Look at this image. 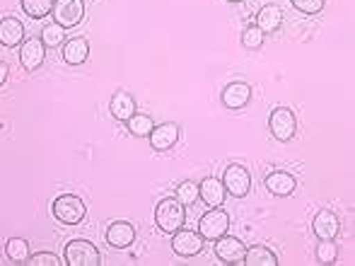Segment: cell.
I'll use <instances>...</instances> for the list:
<instances>
[{
    "mask_svg": "<svg viewBox=\"0 0 355 266\" xmlns=\"http://www.w3.org/2000/svg\"><path fill=\"white\" fill-rule=\"evenodd\" d=\"M249 99H252V85L242 83V80H237V83H230L227 88L223 90V104L227 109L247 107Z\"/></svg>",
    "mask_w": 355,
    "mask_h": 266,
    "instance_id": "4fadbf2b",
    "label": "cell"
},
{
    "mask_svg": "<svg viewBox=\"0 0 355 266\" xmlns=\"http://www.w3.org/2000/svg\"><path fill=\"white\" fill-rule=\"evenodd\" d=\"M336 257H338V247L334 244V240H322L319 242V247H317V259L322 264H331V262H336Z\"/></svg>",
    "mask_w": 355,
    "mask_h": 266,
    "instance_id": "4316f807",
    "label": "cell"
},
{
    "mask_svg": "<svg viewBox=\"0 0 355 266\" xmlns=\"http://www.w3.org/2000/svg\"><path fill=\"white\" fill-rule=\"evenodd\" d=\"M283 24V10L278 5H263L257 15V27L261 29L263 34H273L278 27Z\"/></svg>",
    "mask_w": 355,
    "mask_h": 266,
    "instance_id": "d6986e66",
    "label": "cell"
},
{
    "mask_svg": "<svg viewBox=\"0 0 355 266\" xmlns=\"http://www.w3.org/2000/svg\"><path fill=\"white\" fill-rule=\"evenodd\" d=\"M230 3H244V0H230Z\"/></svg>",
    "mask_w": 355,
    "mask_h": 266,
    "instance_id": "1f68e13d",
    "label": "cell"
},
{
    "mask_svg": "<svg viewBox=\"0 0 355 266\" xmlns=\"http://www.w3.org/2000/svg\"><path fill=\"white\" fill-rule=\"evenodd\" d=\"M5 254H8L10 262L24 264L29 259V242H27V240H22V238L8 240V244H5Z\"/></svg>",
    "mask_w": 355,
    "mask_h": 266,
    "instance_id": "7402d4cb",
    "label": "cell"
},
{
    "mask_svg": "<svg viewBox=\"0 0 355 266\" xmlns=\"http://www.w3.org/2000/svg\"><path fill=\"white\" fill-rule=\"evenodd\" d=\"M230 230V215L225 213L223 208H211L206 215L201 218V223H198V233H201L203 240H218L223 238L225 233Z\"/></svg>",
    "mask_w": 355,
    "mask_h": 266,
    "instance_id": "8992f818",
    "label": "cell"
},
{
    "mask_svg": "<svg viewBox=\"0 0 355 266\" xmlns=\"http://www.w3.org/2000/svg\"><path fill=\"white\" fill-rule=\"evenodd\" d=\"M24 264H32V266H61V257H56V254H51V252H42V254H34V257H29Z\"/></svg>",
    "mask_w": 355,
    "mask_h": 266,
    "instance_id": "f546056e",
    "label": "cell"
},
{
    "mask_svg": "<svg viewBox=\"0 0 355 266\" xmlns=\"http://www.w3.org/2000/svg\"><path fill=\"white\" fill-rule=\"evenodd\" d=\"M312 230L319 240H334L341 230V223H338V215L331 213V210H319L312 220Z\"/></svg>",
    "mask_w": 355,
    "mask_h": 266,
    "instance_id": "9a60e30c",
    "label": "cell"
},
{
    "mask_svg": "<svg viewBox=\"0 0 355 266\" xmlns=\"http://www.w3.org/2000/svg\"><path fill=\"white\" fill-rule=\"evenodd\" d=\"M24 39V24L17 17H5L0 19V44L8 49L19 47Z\"/></svg>",
    "mask_w": 355,
    "mask_h": 266,
    "instance_id": "2e32d148",
    "label": "cell"
},
{
    "mask_svg": "<svg viewBox=\"0 0 355 266\" xmlns=\"http://www.w3.org/2000/svg\"><path fill=\"white\" fill-rule=\"evenodd\" d=\"M268 128H271V133L276 140H283V143L293 140L295 131H297V122H295L293 109H288V107L273 109L271 119H268Z\"/></svg>",
    "mask_w": 355,
    "mask_h": 266,
    "instance_id": "5b68a950",
    "label": "cell"
},
{
    "mask_svg": "<svg viewBox=\"0 0 355 266\" xmlns=\"http://www.w3.org/2000/svg\"><path fill=\"white\" fill-rule=\"evenodd\" d=\"M295 187H297V182H295L293 174L285 172V169H276V172H271L266 177V189L273 197H290V194L295 192Z\"/></svg>",
    "mask_w": 355,
    "mask_h": 266,
    "instance_id": "e0dca14e",
    "label": "cell"
},
{
    "mask_svg": "<svg viewBox=\"0 0 355 266\" xmlns=\"http://www.w3.org/2000/svg\"><path fill=\"white\" fill-rule=\"evenodd\" d=\"M44 58H46V47L42 44V39H27V42H22V49H19V63H22L24 70L42 68Z\"/></svg>",
    "mask_w": 355,
    "mask_h": 266,
    "instance_id": "8fae6325",
    "label": "cell"
},
{
    "mask_svg": "<svg viewBox=\"0 0 355 266\" xmlns=\"http://www.w3.org/2000/svg\"><path fill=\"white\" fill-rule=\"evenodd\" d=\"M198 199H201L206 206H211V208L223 206L225 199H227V192H225V187H223V179H215V177L203 179V182L198 184Z\"/></svg>",
    "mask_w": 355,
    "mask_h": 266,
    "instance_id": "5bb4252c",
    "label": "cell"
},
{
    "mask_svg": "<svg viewBox=\"0 0 355 266\" xmlns=\"http://www.w3.org/2000/svg\"><path fill=\"white\" fill-rule=\"evenodd\" d=\"M244 252H247V247H244V244L239 242L237 238H230L227 233H225L223 238L215 240V254H218L220 262H225V264H242Z\"/></svg>",
    "mask_w": 355,
    "mask_h": 266,
    "instance_id": "30bf717a",
    "label": "cell"
},
{
    "mask_svg": "<svg viewBox=\"0 0 355 266\" xmlns=\"http://www.w3.org/2000/svg\"><path fill=\"white\" fill-rule=\"evenodd\" d=\"M63 259L68 266H99V249L87 240H71L63 249Z\"/></svg>",
    "mask_w": 355,
    "mask_h": 266,
    "instance_id": "3957f363",
    "label": "cell"
},
{
    "mask_svg": "<svg viewBox=\"0 0 355 266\" xmlns=\"http://www.w3.org/2000/svg\"><path fill=\"white\" fill-rule=\"evenodd\" d=\"M8 73H10L8 63H3V61H0V88H3V85H5V80H8Z\"/></svg>",
    "mask_w": 355,
    "mask_h": 266,
    "instance_id": "4dcf8cb0",
    "label": "cell"
},
{
    "mask_svg": "<svg viewBox=\"0 0 355 266\" xmlns=\"http://www.w3.org/2000/svg\"><path fill=\"white\" fill-rule=\"evenodd\" d=\"M51 15H53V22L61 24L63 29L78 27L85 15V3L83 0H53Z\"/></svg>",
    "mask_w": 355,
    "mask_h": 266,
    "instance_id": "277c9868",
    "label": "cell"
},
{
    "mask_svg": "<svg viewBox=\"0 0 355 266\" xmlns=\"http://www.w3.org/2000/svg\"><path fill=\"white\" fill-rule=\"evenodd\" d=\"M39 39H42L44 47H61V42L66 39V29H63L61 24L51 22L42 29V37Z\"/></svg>",
    "mask_w": 355,
    "mask_h": 266,
    "instance_id": "d4e9b609",
    "label": "cell"
},
{
    "mask_svg": "<svg viewBox=\"0 0 355 266\" xmlns=\"http://www.w3.org/2000/svg\"><path fill=\"white\" fill-rule=\"evenodd\" d=\"M179 201L182 206H191L198 201V184L196 182H182L177 187V197H174Z\"/></svg>",
    "mask_w": 355,
    "mask_h": 266,
    "instance_id": "484cf974",
    "label": "cell"
},
{
    "mask_svg": "<svg viewBox=\"0 0 355 266\" xmlns=\"http://www.w3.org/2000/svg\"><path fill=\"white\" fill-rule=\"evenodd\" d=\"M223 187L227 194H232L234 199H242L252 189V174L242 167V165H230L223 174Z\"/></svg>",
    "mask_w": 355,
    "mask_h": 266,
    "instance_id": "52a82bcc",
    "label": "cell"
},
{
    "mask_svg": "<svg viewBox=\"0 0 355 266\" xmlns=\"http://www.w3.org/2000/svg\"><path fill=\"white\" fill-rule=\"evenodd\" d=\"M89 56V44L85 37H73L66 42V47H63V61L71 63V66H80V63H85Z\"/></svg>",
    "mask_w": 355,
    "mask_h": 266,
    "instance_id": "ac0fdd59",
    "label": "cell"
},
{
    "mask_svg": "<svg viewBox=\"0 0 355 266\" xmlns=\"http://www.w3.org/2000/svg\"><path fill=\"white\" fill-rule=\"evenodd\" d=\"M172 249L179 254V257H196V254L203 252L201 233H196V230L179 228L177 233L172 235Z\"/></svg>",
    "mask_w": 355,
    "mask_h": 266,
    "instance_id": "ba28073f",
    "label": "cell"
},
{
    "mask_svg": "<svg viewBox=\"0 0 355 266\" xmlns=\"http://www.w3.org/2000/svg\"><path fill=\"white\" fill-rule=\"evenodd\" d=\"M128 131H131L133 135H138V138H148L150 131L155 128V122L153 117H148V114H133L131 119H128Z\"/></svg>",
    "mask_w": 355,
    "mask_h": 266,
    "instance_id": "603a6c76",
    "label": "cell"
},
{
    "mask_svg": "<svg viewBox=\"0 0 355 266\" xmlns=\"http://www.w3.org/2000/svg\"><path fill=\"white\" fill-rule=\"evenodd\" d=\"M53 0H22V10L34 19H42L51 13Z\"/></svg>",
    "mask_w": 355,
    "mask_h": 266,
    "instance_id": "cb8c5ba5",
    "label": "cell"
},
{
    "mask_svg": "<svg viewBox=\"0 0 355 266\" xmlns=\"http://www.w3.org/2000/svg\"><path fill=\"white\" fill-rule=\"evenodd\" d=\"M109 112H112V117L119 119V122H128V119L136 114V99L128 92H116L112 97V104H109Z\"/></svg>",
    "mask_w": 355,
    "mask_h": 266,
    "instance_id": "ffe728a7",
    "label": "cell"
},
{
    "mask_svg": "<svg viewBox=\"0 0 355 266\" xmlns=\"http://www.w3.org/2000/svg\"><path fill=\"white\" fill-rule=\"evenodd\" d=\"M179 135H182V128H179V124H159V126H155L153 131H150V145H153V150H157V153H164V150H172L174 145L179 143Z\"/></svg>",
    "mask_w": 355,
    "mask_h": 266,
    "instance_id": "9c48e42d",
    "label": "cell"
},
{
    "mask_svg": "<svg viewBox=\"0 0 355 266\" xmlns=\"http://www.w3.org/2000/svg\"><path fill=\"white\" fill-rule=\"evenodd\" d=\"M104 235H107V242L112 244V247H116V249H126V247H131V244L136 242V228H133L131 223H126V220L112 223Z\"/></svg>",
    "mask_w": 355,
    "mask_h": 266,
    "instance_id": "7c38bea8",
    "label": "cell"
},
{
    "mask_svg": "<svg viewBox=\"0 0 355 266\" xmlns=\"http://www.w3.org/2000/svg\"><path fill=\"white\" fill-rule=\"evenodd\" d=\"M242 262L247 266H276L278 257L268 247H263V244H254V247H249L247 252H244Z\"/></svg>",
    "mask_w": 355,
    "mask_h": 266,
    "instance_id": "44dd1931",
    "label": "cell"
},
{
    "mask_svg": "<svg viewBox=\"0 0 355 266\" xmlns=\"http://www.w3.org/2000/svg\"><path fill=\"white\" fill-rule=\"evenodd\" d=\"M290 3H293L295 10L304 15H317L324 8V0H290Z\"/></svg>",
    "mask_w": 355,
    "mask_h": 266,
    "instance_id": "f1b7e54d",
    "label": "cell"
},
{
    "mask_svg": "<svg viewBox=\"0 0 355 266\" xmlns=\"http://www.w3.org/2000/svg\"><path fill=\"white\" fill-rule=\"evenodd\" d=\"M184 220H187V213H184V206L177 199L159 201L157 208H155V223L162 233L174 235L179 228H184Z\"/></svg>",
    "mask_w": 355,
    "mask_h": 266,
    "instance_id": "6da1fadb",
    "label": "cell"
},
{
    "mask_svg": "<svg viewBox=\"0 0 355 266\" xmlns=\"http://www.w3.org/2000/svg\"><path fill=\"white\" fill-rule=\"evenodd\" d=\"M242 44H244V49H261L263 32L257 27V24H252V27H247L242 32Z\"/></svg>",
    "mask_w": 355,
    "mask_h": 266,
    "instance_id": "83f0119b",
    "label": "cell"
},
{
    "mask_svg": "<svg viewBox=\"0 0 355 266\" xmlns=\"http://www.w3.org/2000/svg\"><path fill=\"white\" fill-rule=\"evenodd\" d=\"M53 218L61 220L63 225H78L85 220V201L75 194H61L56 201H53Z\"/></svg>",
    "mask_w": 355,
    "mask_h": 266,
    "instance_id": "7a4b0ae2",
    "label": "cell"
}]
</instances>
